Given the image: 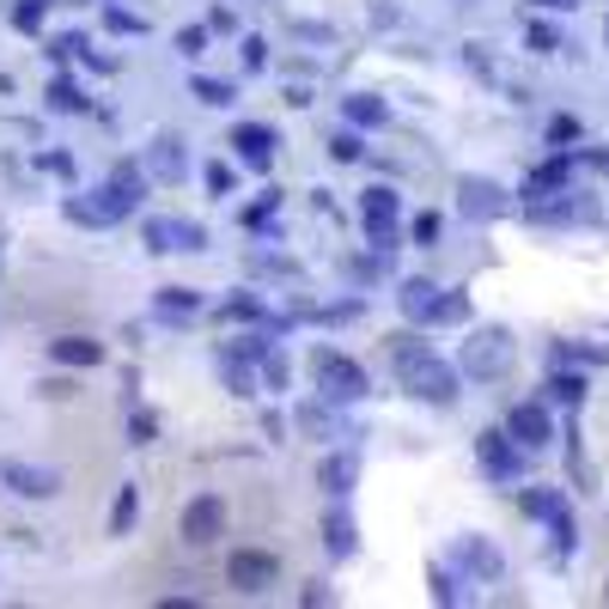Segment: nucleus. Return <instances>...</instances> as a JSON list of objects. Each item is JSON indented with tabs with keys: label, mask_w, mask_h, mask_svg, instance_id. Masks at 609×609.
Returning a JSON list of instances; mask_svg holds the SVG:
<instances>
[{
	"label": "nucleus",
	"mask_w": 609,
	"mask_h": 609,
	"mask_svg": "<svg viewBox=\"0 0 609 609\" xmlns=\"http://www.w3.org/2000/svg\"><path fill=\"white\" fill-rule=\"evenodd\" d=\"M390 353H396V378H402V390H409V396L439 402V409H451V402H457V372L426 348L421 335H396Z\"/></svg>",
	"instance_id": "nucleus-1"
},
{
	"label": "nucleus",
	"mask_w": 609,
	"mask_h": 609,
	"mask_svg": "<svg viewBox=\"0 0 609 609\" xmlns=\"http://www.w3.org/2000/svg\"><path fill=\"white\" fill-rule=\"evenodd\" d=\"M512 330H500V323H487V330H475L470 341H463V372H470L475 384H494L512 372Z\"/></svg>",
	"instance_id": "nucleus-2"
},
{
	"label": "nucleus",
	"mask_w": 609,
	"mask_h": 609,
	"mask_svg": "<svg viewBox=\"0 0 609 609\" xmlns=\"http://www.w3.org/2000/svg\"><path fill=\"white\" fill-rule=\"evenodd\" d=\"M396 299H402L409 323H463V318H470V299H463V293L433 287V281H402Z\"/></svg>",
	"instance_id": "nucleus-3"
},
{
	"label": "nucleus",
	"mask_w": 609,
	"mask_h": 609,
	"mask_svg": "<svg viewBox=\"0 0 609 609\" xmlns=\"http://www.w3.org/2000/svg\"><path fill=\"white\" fill-rule=\"evenodd\" d=\"M135 189L128 183H116L110 177L104 189H91V196H79V201H67V220H79V226H116V220H128L135 213Z\"/></svg>",
	"instance_id": "nucleus-4"
},
{
	"label": "nucleus",
	"mask_w": 609,
	"mask_h": 609,
	"mask_svg": "<svg viewBox=\"0 0 609 609\" xmlns=\"http://www.w3.org/2000/svg\"><path fill=\"white\" fill-rule=\"evenodd\" d=\"M226 585L244 597H262L281 585V561H274L269 548H232V561H226Z\"/></svg>",
	"instance_id": "nucleus-5"
},
{
	"label": "nucleus",
	"mask_w": 609,
	"mask_h": 609,
	"mask_svg": "<svg viewBox=\"0 0 609 609\" xmlns=\"http://www.w3.org/2000/svg\"><path fill=\"white\" fill-rule=\"evenodd\" d=\"M226 531V500L220 494H196V500L183 506V518H177V536L189 548H208L213 536Z\"/></svg>",
	"instance_id": "nucleus-6"
},
{
	"label": "nucleus",
	"mask_w": 609,
	"mask_h": 609,
	"mask_svg": "<svg viewBox=\"0 0 609 609\" xmlns=\"http://www.w3.org/2000/svg\"><path fill=\"white\" fill-rule=\"evenodd\" d=\"M318 384H323V402H360V396L372 390V384H365V365H353L348 353H323Z\"/></svg>",
	"instance_id": "nucleus-7"
},
{
	"label": "nucleus",
	"mask_w": 609,
	"mask_h": 609,
	"mask_svg": "<svg viewBox=\"0 0 609 609\" xmlns=\"http://www.w3.org/2000/svg\"><path fill=\"white\" fill-rule=\"evenodd\" d=\"M475 457H482V470L494 475V482H512V475L524 470V445H518L512 433H482V439H475Z\"/></svg>",
	"instance_id": "nucleus-8"
},
{
	"label": "nucleus",
	"mask_w": 609,
	"mask_h": 609,
	"mask_svg": "<svg viewBox=\"0 0 609 609\" xmlns=\"http://www.w3.org/2000/svg\"><path fill=\"white\" fill-rule=\"evenodd\" d=\"M360 220H365V232H372L378 250H396V189H365Z\"/></svg>",
	"instance_id": "nucleus-9"
},
{
	"label": "nucleus",
	"mask_w": 609,
	"mask_h": 609,
	"mask_svg": "<svg viewBox=\"0 0 609 609\" xmlns=\"http://www.w3.org/2000/svg\"><path fill=\"white\" fill-rule=\"evenodd\" d=\"M0 482L13 487L18 500H49V494H55V487H61V475H55V470H30V463H18V457H7V463H0Z\"/></svg>",
	"instance_id": "nucleus-10"
},
{
	"label": "nucleus",
	"mask_w": 609,
	"mask_h": 609,
	"mask_svg": "<svg viewBox=\"0 0 609 609\" xmlns=\"http://www.w3.org/2000/svg\"><path fill=\"white\" fill-rule=\"evenodd\" d=\"M457 208L470 220H494V213H506V189L494 177H463L457 183Z\"/></svg>",
	"instance_id": "nucleus-11"
},
{
	"label": "nucleus",
	"mask_w": 609,
	"mask_h": 609,
	"mask_svg": "<svg viewBox=\"0 0 609 609\" xmlns=\"http://www.w3.org/2000/svg\"><path fill=\"white\" fill-rule=\"evenodd\" d=\"M506 433H512V439L524 445V451H543V445L555 439V421H548L543 402H518L512 421H506Z\"/></svg>",
	"instance_id": "nucleus-12"
},
{
	"label": "nucleus",
	"mask_w": 609,
	"mask_h": 609,
	"mask_svg": "<svg viewBox=\"0 0 609 609\" xmlns=\"http://www.w3.org/2000/svg\"><path fill=\"white\" fill-rule=\"evenodd\" d=\"M147 244L152 250H208V232L196 220H147Z\"/></svg>",
	"instance_id": "nucleus-13"
},
{
	"label": "nucleus",
	"mask_w": 609,
	"mask_h": 609,
	"mask_svg": "<svg viewBox=\"0 0 609 609\" xmlns=\"http://www.w3.org/2000/svg\"><path fill=\"white\" fill-rule=\"evenodd\" d=\"M318 482H323V494H335V500L353 494V482H360V457H353V451H330L318 463Z\"/></svg>",
	"instance_id": "nucleus-14"
},
{
	"label": "nucleus",
	"mask_w": 609,
	"mask_h": 609,
	"mask_svg": "<svg viewBox=\"0 0 609 609\" xmlns=\"http://www.w3.org/2000/svg\"><path fill=\"white\" fill-rule=\"evenodd\" d=\"M567 177H573V159H548V165H536L531 177H524V196L531 201H548V196H567Z\"/></svg>",
	"instance_id": "nucleus-15"
},
{
	"label": "nucleus",
	"mask_w": 609,
	"mask_h": 609,
	"mask_svg": "<svg viewBox=\"0 0 609 609\" xmlns=\"http://www.w3.org/2000/svg\"><path fill=\"white\" fill-rule=\"evenodd\" d=\"M183 171H189V159H183V147H177L171 135L147 147V177H159V183H183Z\"/></svg>",
	"instance_id": "nucleus-16"
},
{
	"label": "nucleus",
	"mask_w": 609,
	"mask_h": 609,
	"mask_svg": "<svg viewBox=\"0 0 609 609\" xmlns=\"http://www.w3.org/2000/svg\"><path fill=\"white\" fill-rule=\"evenodd\" d=\"M49 360L55 365H98L104 360V341H91V335H55V341H49Z\"/></svg>",
	"instance_id": "nucleus-17"
},
{
	"label": "nucleus",
	"mask_w": 609,
	"mask_h": 609,
	"mask_svg": "<svg viewBox=\"0 0 609 609\" xmlns=\"http://www.w3.org/2000/svg\"><path fill=\"white\" fill-rule=\"evenodd\" d=\"M232 147H238V159H244V165H257V171L274 159V135L262 128V122H244L238 135H232Z\"/></svg>",
	"instance_id": "nucleus-18"
},
{
	"label": "nucleus",
	"mask_w": 609,
	"mask_h": 609,
	"mask_svg": "<svg viewBox=\"0 0 609 609\" xmlns=\"http://www.w3.org/2000/svg\"><path fill=\"white\" fill-rule=\"evenodd\" d=\"M152 311H159L165 323H183V318H196L201 311V293L196 287H165L159 299H152Z\"/></svg>",
	"instance_id": "nucleus-19"
},
{
	"label": "nucleus",
	"mask_w": 609,
	"mask_h": 609,
	"mask_svg": "<svg viewBox=\"0 0 609 609\" xmlns=\"http://www.w3.org/2000/svg\"><path fill=\"white\" fill-rule=\"evenodd\" d=\"M536 226H567V220H597V201H536Z\"/></svg>",
	"instance_id": "nucleus-20"
},
{
	"label": "nucleus",
	"mask_w": 609,
	"mask_h": 609,
	"mask_svg": "<svg viewBox=\"0 0 609 609\" xmlns=\"http://www.w3.org/2000/svg\"><path fill=\"white\" fill-rule=\"evenodd\" d=\"M548 402H561V409H579L585 402V372H555V378L543 384Z\"/></svg>",
	"instance_id": "nucleus-21"
},
{
	"label": "nucleus",
	"mask_w": 609,
	"mask_h": 609,
	"mask_svg": "<svg viewBox=\"0 0 609 609\" xmlns=\"http://www.w3.org/2000/svg\"><path fill=\"white\" fill-rule=\"evenodd\" d=\"M457 561L470 567V573H482V579H500V555H494V548H487L482 536H470V543L457 548Z\"/></svg>",
	"instance_id": "nucleus-22"
},
{
	"label": "nucleus",
	"mask_w": 609,
	"mask_h": 609,
	"mask_svg": "<svg viewBox=\"0 0 609 609\" xmlns=\"http://www.w3.org/2000/svg\"><path fill=\"white\" fill-rule=\"evenodd\" d=\"M135 518H140V494H135V482L116 494V506H110V536H128L135 531Z\"/></svg>",
	"instance_id": "nucleus-23"
},
{
	"label": "nucleus",
	"mask_w": 609,
	"mask_h": 609,
	"mask_svg": "<svg viewBox=\"0 0 609 609\" xmlns=\"http://www.w3.org/2000/svg\"><path fill=\"white\" fill-rule=\"evenodd\" d=\"M555 360H561V365H585V372H597V365L609 360V348H597V341H561V348H555Z\"/></svg>",
	"instance_id": "nucleus-24"
},
{
	"label": "nucleus",
	"mask_w": 609,
	"mask_h": 609,
	"mask_svg": "<svg viewBox=\"0 0 609 609\" xmlns=\"http://www.w3.org/2000/svg\"><path fill=\"white\" fill-rule=\"evenodd\" d=\"M524 512H531V518H548V524H555V518H567V500L555 494V487H531V494H524Z\"/></svg>",
	"instance_id": "nucleus-25"
},
{
	"label": "nucleus",
	"mask_w": 609,
	"mask_h": 609,
	"mask_svg": "<svg viewBox=\"0 0 609 609\" xmlns=\"http://www.w3.org/2000/svg\"><path fill=\"white\" fill-rule=\"evenodd\" d=\"M323 543H330V555H353V524L341 512L323 518Z\"/></svg>",
	"instance_id": "nucleus-26"
},
{
	"label": "nucleus",
	"mask_w": 609,
	"mask_h": 609,
	"mask_svg": "<svg viewBox=\"0 0 609 609\" xmlns=\"http://www.w3.org/2000/svg\"><path fill=\"white\" fill-rule=\"evenodd\" d=\"M220 318H226V323L232 318H238V323H257L262 318V299H257V293H232V299L220 304Z\"/></svg>",
	"instance_id": "nucleus-27"
},
{
	"label": "nucleus",
	"mask_w": 609,
	"mask_h": 609,
	"mask_svg": "<svg viewBox=\"0 0 609 609\" xmlns=\"http://www.w3.org/2000/svg\"><path fill=\"white\" fill-rule=\"evenodd\" d=\"M348 122H353V128H378V122H384V104L360 91V98H348Z\"/></svg>",
	"instance_id": "nucleus-28"
},
{
	"label": "nucleus",
	"mask_w": 609,
	"mask_h": 609,
	"mask_svg": "<svg viewBox=\"0 0 609 609\" xmlns=\"http://www.w3.org/2000/svg\"><path fill=\"white\" fill-rule=\"evenodd\" d=\"M196 98H201V104H213V110H226L232 86H226V79H196Z\"/></svg>",
	"instance_id": "nucleus-29"
},
{
	"label": "nucleus",
	"mask_w": 609,
	"mask_h": 609,
	"mask_svg": "<svg viewBox=\"0 0 609 609\" xmlns=\"http://www.w3.org/2000/svg\"><path fill=\"white\" fill-rule=\"evenodd\" d=\"M49 104H55V110H86V98H79V86L55 79V86H49Z\"/></svg>",
	"instance_id": "nucleus-30"
},
{
	"label": "nucleus",
	"mask_w": 609,
	"mask_h": 609,
	"mask_svg": "<svg viewBox=\"0 0 609 609\" xmlns=\"http://www.w3.org/2000/svg\"><path fill=\"white\" fill-rule=\"evenodd\" d=\"M262 378L269 390H287V353H262Z\"/></svg>",
	"instance_id": "nucleus-31"
},
{
	"label": "nucleus",
	"mask_w": 609,
	"mask_h": 609,
	"mask_svg": "<svg viewBox=\"0 0 609 609\" xmlns=\"http://www.w3.org/2000/svg\"><path fill=\"white\" fill-rule=\"evenodd\" d=\"M299 426H304V433H323V439H330L335 414H323V402H311V409H299Z\"/></svg>",
	"instance_id": "nucleus-32"
},
{
	"label": "nucleus",
	"mask_w": 609,
	"mask_h": 609,
	"mask_svg": "<svg viewBox=\"0 0 609 609\" xmlns=\"http://www.w3.org/2000/svg\"><path fill=\"white\" fill-rule=\"evenodd\" d=\"M330 152H335V159H341V165H353V159H360L365 147H360V135H353V128H348V135H335V140H330Z\"/></svg>",
	"instance_id": "nucleus-33"
},
{
	"label": "nucleus",
	"mask_w": 609,
	"mask_h": 609,
	"mask_svg": "<svg viewBox=\"0 0 609 609\" xmlns=\"http://www.w3.org/2000/svg\"><path fill=\"white\" fill-rule=\"evenodd\" d=\"M152 433H159V421H152L147 409H140V414H128V439H135V445H147Z\"/></svg>",
	"instance_id": "nucleus-34"
},
{
	"label": "nucleus",
	"mask_w": 609,
	"mask_h": 609,
	"mask_svg": "<svg viewBox=\"0 0 609 609\" xmlns=\"http://www.w3.org/2000/svg\"><path fill=\"white\" fill-rule=\"evenodd\" d=\"M548 140H555V147H567V140H579V122H573V116H555V122H548Z\"/></svg>",
	"instance_id": "nucleus-35"
},
{
	"label": "nucleus",
	"mask_w": 609,
	"mask_h": 609,
	"mask_svg": "<svg viewBox=\"0 0 609 609\" xmlns=\"http://www.w3.org/2000/svg\"><path fill=\"white\" fill-rule=\"evenodd\" d=\"M433 597H439V604H463V592H457L451 573H433Z\"/></svg>",
	"instance_id": "nucleus-36"
},
{
	"label": "nucleus",
	"mask_w": 609,
	"mask_h": 609,
	"mask_svg": "<svg viewBox=\"0 0 609 609\" xmlns=\"http://www.w3.org/2000/svg\"><path fill=\"white\" fill-rule=\"evenodd\" d=\"M201 44H208V30H201V25L177 30V49H183V55H201Z\"/></svg>",
	"instance_id": "nucleus-37"
},
{
	"label": "nucleus",
	"mask_w": 609,
	"mask_h": 609,
	"mask_svg": "<svg viewBox=\"0 0 609 609\" xmlns=\"http://www.w3.org/2000/svg\"><path fill=\"white\" fill-rule=\"evenodd\" d=\"M208 189L213 196H232V165H208Z\"/></svg>",
	"instance_id": "nucleus-38"
},
{
	"label": "nucleus",
	"mask_w": 609,
	"mask_h": 609,
	"mask_svg": "<svg viewBox=\"0 0 609 609\" xmlns=\"http://www.w3.org/2000/svg\"><path fill=\"white\" fill-rule=\"evenodd\" d=\"M110 30H122V37H128V30H135V37H140V30H147V25H140L135 13H122V7H110Z\"/></svg>",
	"instance_id": "nucleus-39"
},
{
	"label": "nucleus",
	"mask_w": 609,
	"mask_h": 609,
	"mask_svg": "<svg viewBox=\"0 0 609 609\" xmlns=\"http://www.w3.org/2000/svg\"><path fill=\"white\" fill-rule=\"evenodd\" d=\"M531 49H543V55H548V49H561V37H555V25H531Z\"/></svg>",
	"instance_id": "nucleus-40"
},
{
	"label": "nucleus",
	"mask_w": 609,
	"mask_h": 609,
	"mask_svg": "<svg viewBox=\"0 0 609 609\" xmlns=\"http://www.w3.org/2000/svg\"><path fill=\"white\" fill-rule=\"evenodd\" d=\"M226 390L232 396H250V372H244V365H232V360H226Z\"/></svg>",
	"instance_id": "nucleus-41"
},
{
	"label": "nucleus",
	"mask_w": 609,
	"mask_h": 609,
	"mask_svg": "<svg viewBox=\"0 0 609 609\" xmlns=\"http://www.w3.org/2000/svg\"><path fill=\"white\" fill-rule=\"evenodd\" d=\"M439 238V213H421V220H414V244H433Z\"/></svg>",
	"instance_id": "nucleus-42"
},
{
	"label": "nucleus",
	"mask_w": 609,
	"mask_h": 609,
	"mask_svg": "<svg viewBox=\"0 0 609 609\" xmlns=\"http://www.w3.org/2000/svg\"><path fill=\"white\" fill-rule=\"evenodd\" d=\"M585 165H592V171H604V177H609V152H585Z\"/></svg>",
	"instance_id": "nucleus-43"
},
{
	"label": "nucleus",
	"mask_w": 609,
	"mask_h": 609,
	"mask_svg": "<svg viewBox=\"0 0 609 609\" xmlns=\"http://www.w3.org/2000/svg\"><path fill=\"white\" fill-rule=\"evenodd\" d=\"M543 7H579V0H543Z\"/></svg>",
	"instance_id": "nucleus-44"
},
{
	"label": "nucleus",
	"mask_w": 609,
	"mask_h": 609,
	"mask_svg": "<svg viewBox=\"0 0 609 609\" xmlns=\"http://www.w3.org/2000/svg\"><path fill=\"white\" fill-rule=\"evenodd\" d=\"M604 604H609V579H604Z\"/></svg>",
	"instance_id": "nucleus-45"
}]
</instances>
